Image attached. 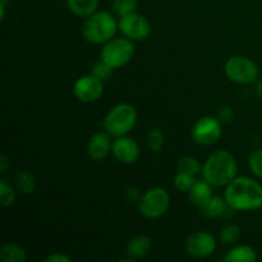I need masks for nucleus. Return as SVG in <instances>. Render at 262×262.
<instances>
[{"mask_svg":"<svg viewBox=\"0 0 262 262\" xmlns=\"http://www.w3.org/2000/svg\"><path fill=\"white\" fill-rule=\"evenodd\" d=\"M224 197L234 211H253L262 207V184L250 177H235L225 187Z\"/></svg>","mask_w":262,"mask_h":262,"instance_id":"1","label":"nucleus"},{"mask_svg":"<svg viewBox=\"0 0 262 262\" xmlns=\"http://www.w3.org/2000/svg\"><path fill=\"white\" fill-rule=\"evenodd\" d=\"M201 173L212 187H227L237 177V160L229 151L216 150L205 160Z\"/></svg>","mask_w":262,"mask_h":262,"instance_id":"2","label":"nucleus"},{"mask_svg":"<svg viewBox=\"0 0 262 262\" xmlns=\"http://www.w3.org/2000/svg\"><path fill=\"white\" fill-rule=\"evenodd\" d=\"M114 15V13L107 10H97L87 17L81 30L84 40L94 45H104L105 42L114 38L115 33L119 30L118 20Z\"/></svg>","mask_w":262,"mask_h":262,"instance_id":"3","label":"nucleus"},{"mask_svg":"<svg viewBox=\"0 0 262 262\" xmlns=\"http://www.w3.org/2000/svg\"><path fill=\"white\" fill-rule=\"evenodd\" d=\"M138 114L136 107L128 102H120L107 112L104 118V129L112 137L127 136L137 124Z\"/></svg>","mask_w":262,"mask_h":262,"instance_id":"4","label":"nucleus"},{"mask_svg":"<svg viewBox=\"0 0 262 262\" xmlns=\"http://www.w3.org/2000/svg\"><path fill=\"white\" fill-rule=\"evenodd\" d=\"M135 53V41L124 36V37H114L105 42L100 51V58L112 68L119 69L132 60Z\"/></svg>","mask_w":262,"mask_h":262,"instance_id":"5","label":"nucleus"},{"mask_svg":"<svg viewBox=\"0 0 262 262\" xmlns=\"http://www.w3.org/2000/svg\"><path fill=\"white\" fill-rule=\"evenodd\" d=\"M170 206V194L163 187L147 189L138 200V210L147 219H159L168 211Z\"/></svg>","mask_w":262,"mask_h":262,"instance_id":"6","label":"nucleus"},{"mask_svg":"<svg viewBox=\"0 0 262 262\" xmlns=\"http://www.w3.org/2000/svg\"><path fill=\"white\" fill-rule=\"evenodd\" d=\"M224 72L230 81L238 84H251L258 77L257 64L245 55H234L228 59Z\"/></svg>","mask_w":262,"mask_h":262,"instance_id":"7","label":"nucleus"},{"mask_svg":"<svg viewBox=\"0 0 262 262\" xmlns=\"http://www.w3.org/2000/svg\"><path fill=\"white\" fill-rule=\"evenodd\" d=\"M223 135L222 122L219 118L206 115L201 117L192 125V140L201 146H211L220 140Z\"/></svg>","mask_w":262,"mask_h":262,"instance_id":"8","label":"nucleus"},{"mask_svg":"<svg viewBox=\"0 0 262 262\" xmlns=\"http://www.w3.org/2000/svg\"><path fill=\"white\" fill-rule=\"evenodd\" d=\"M118 27L123 36L130 38L132 41L146 40L152 32V27L147 18L136 12L120 17L118 20Z\"/></svg>","mask_w":262,"mask_h":262,"instance_id":"9","label":"nucleus"},{"mask_svg":"<svg viewBox=\"0 0 262 262\" xmlns=\"http://www.w3.org/2000/svg\"><path fill=\"white\" fill-rule=\"evenodd\" d=\"M184 250L191 257L205 258L211 256L216 250V239L214 235L209 232L192 233L184 242Z\"/></svg>","mask_w":262,"mask_h":262,"instance_id":"10","label":"nucleus"},{"mask_svg":"<svg viewBox=\"0 0 262 262\" xmlns=\"http://www.w3.org/2000/svg\"><path fill=\"white\" fill-rule=\"evenodd\" d=\"M73 94L79 101L95 102L104 94V83L94 74H87L74 82Z\"/></svg>","mask_w":262,"mask_h":262,"instance_id":"11","label":"nucleus"},{"mask_svg":"<svg viewBox=\"0 0 262 262\" xmlns=\"http://www.w3.org/2000/svg\"><path fill=\"white\" fill-rule=\"evenodd\" d=\"M112 152L119 163L129 165L136 163L140 158V146L133 138L128 136H120L115 137V140L113 141Z\"/></svg>","mask_w":262,"mask_h":262,"instance_id":"12","label":"nucleus"},{"mask_svg":"<svg viewBox=\"0 0 262 262\" xmlns=\"http://www.w3.org/2000/svg\"><path fill=\"white\" fill-rule=\"evenodd\" d=\"M113 141L112 136L105 132H96L91 136L87 143V154L95 161H101L112 152Z\"/></svg>","mask_w":262,"mask_h":262,"instance_id":"13","label":"nucleus"},{"mask_svg":"<svg viewBox=\"0 0 262 262\" xmlns=\"http://www.w3.org/2000/svg\"><path fill=\"white\" fill-rule=\"evenodd\" d=\"M211 187V184H210L209 182L205 181V179L204 181H196L188 192L189 201H191L194 206L202 210L207 204H209L210 200L214 197Z\"/></svg>","mask_w":262,"mask_h":262,"instance_id":"14","label":"nucleus"},{"mask_svg":"<svg viewBox=\"0 0 262 262\" xmlns=\"http://www.w3.org/2000/svg\"><path fill=\"white\" fill-rule=\"evenodd\" d=\"M152 248V242L147 235H135L130 238L125 247V253L130 260H137V258L146 257L151 252Z\"/></svg>","mask_w":262,"mask_h":262,"instance_id":"15","label":"nucleus"},{"mask_svg":"<svg viewBox=\"0 0 262 262\" xmlns=\"http://www.w3.org/2000/svg\"><path fill=\"white\" fill-rule=\"evenodd\" d=\"M230 211H234L232 207L228 205L225 197L214 196L210 200L209 204L202 209V212L209 219H222V217H227Z\"/></svg>","mask_w":262,"mask_h":262,"instance_id":"16","label":"nucleus"},{"mask_svg":"<svg viewBox=\"0 0 262 262\" xmlns=\"http://www.w3.org/2000/svg\"><path fill=\"white\" fill-rule=\"evenodd\" d=\"M100 0H67V7L77 17L87 18L97 12Z\"/></svg>","mask_w":262,"mask_h":262,"instance_id":"17","label":"nucleus"},{"mask_svg":"<svg viewBox=\"0 0 262 262\" xmlns=\"http://www.w3.org/2000/svg\"><path fill=\"white\" fill-rule=\"evenodd\" d=\"M256 260H257L256 251L247 245L235 246L224 257V261L227 262H255Z\"/></svg>","mask_w":262,"mask_h":262,"instance_id":"18","label":"nucleus"},{"mask_svg":"<svg viewBox=\"0 0 262 262\" xmlns=\"http://www.w3.org/2000/svg\"><path fill=\"white\" fill-rule=\"evenodd\" d=\"M0 258L3 262H25L27 260L26 251L17 243H4L0 248Z\"/></svg>","mask_w":262,"mask_h":262,"instance_id":"19","label":"nucleus"},{"mask_svg":"<svg viewBox=\"0 0 262 262\" xmlns=\"http://www.w3.org/2000/svg\"><path fill=\"white\" fill-rule=\"evenodd\" d=\"M15 187L23 194H33L37 188L35 177L26 170H19L15 174Z\"/></svg>","mask_w":262,"mask_h":262,"instance_id":"20","label":"nucleus"},{"mask_svg":"<svg viewBox=\"0 0 262 262\" xmlns=\"http://www.w3.org/2000/svg\"><path fill=\"white\" fill-rule=\"evenodd\" d=\"M177 168H178V171H182V173L189 174V176L193 177L197 176L202 170V165L193 156H184V158H182L178 161Z\"/></svg>","mask_w":262,"mask_h":262,"instance_id":"21","label":"nucleus"},{"mask_svg":"<svg viewBox=\"0 0 262 262\" xmlns=\"http://www.w3.org/2000/svg\"><path fill=\"white\" fill-rule=\"evenodd\" d=\"M137 9V0H113L112 10L117 17H124Z\"/></svg>","mask_w":262,"mask_h":262,"instance_id":"22","label":"nucleus"},{"mask_svg":"<svg viewBox=\"0 0 262 262\" xmlns=\"http://www.w3.org/2000/svg\"><path fill=\"white\" fill-rule=\"evenodd\" d=\"M15 189L5 178L0 179V204L4 207L12 206L15 201Z\"/></svg>","mask_w":262,"mask_h":262,"instance_id":"23","label":"nucleus"},{"mask_svg":"<svg viewBox=\"0 0 262 262\" xmlns=\"http://www.w3.org/2000/svg\"><path fill=\"white\" fill-rule=\"evenodd\" d=\"M241 237V228L235 224H228L222 228L219 233V239L223 245H233Z\"/></svg>","mask_w":262,"mask_h":262,"instance_id":"24","label":"nucleus"},{"mask_svg":"<svg viewBox=\"0 0 262 262\" xmlns=\"http://www.w3.org/2000/svg\"><path fill=\"white\" fill-rule=\"evenodd\" d=\"M146 143L152 152H159L164 145V133L161 132V129L152 128L148 130L147 136H146Z\"/></svg>","mask_w":262,"mask_h":262,"instance_id":"25","label":"nucleus"},{"mask_svg":"<svg viewBox=\"0 0 262 262\" xmlns=\"http://www.w3.org/2000/svg\"><path fill=\"white\" fill-rule=\"evenodd\" d=\"M194 177L189 176V174L182 173V171H178V173L174 176L173 184L179 192H189V189L192 188V186L194 184Z\"/></svg>","mask_w":262,"mask_h":262,"instance_id":"26","label":"nucleus"},{"mask_svg":"<svg viewBox=\"0 0 262 262\" xmlns=\"http://www.w3.org/2000/svg\"><path fill=\"white\" fill-rule=\"evenodd\" d=\"M113 71H114V68H112V67H110L109 64L105 63L104 60H100L94 64V67H92L91 69V74H94L96 78H99L100 81L104 82L107 81V79L112 77Z\"/></svg>","mask_w":262,"mask_h":262,"instance_id":"27","label":"nucleus"},{"mask_svg":"<svg viewBox=\"0 0 262 262\" xmlns=\"http://www.w3.org/2000/svg\"><path fill=\"white\" fill-rule=\"evenodd\" d=\"M248 166L256 177L262 178V148H257L251 154L248 158Z\"/></svg>","mask_w":262,"mask_h":262,"instance_id":"28","label":"nucleus"},{"mask_svg":"<svg viewBox=\"0 0 262 262\" xmlns=\"http://www.w3.org/2000/svg\"><path fill=\"white\" fill-rule=\"evenodd\" d=\"M233 117H234V112L230 106L225 105V106H222L219 110H217V118L222 123H229L232 122Z\"/></svg>","mask_w":262,"mask_h":262,"instance_id":"29","label":"nucleus"},{"mask_svg":"<svg viewBox=\"0 0 262 262\" xmlns=\"http://www.w3.org/2000/svg\"><path fill=\"white\" fill-rule=\"evenodd\" d=\"M45 262H71V257L61 252H54L51 255H49L48 257L43 260Z\"/></svg>","mask_w":262,"mask_h":262,"instance_id":"30","label":"nucleus"},{"mask_svg":"<svg viewBox=\"0 0 262 262\" xmlns=\"http://www.w3.org/2000/svg\"><path fill=\"white\" fill-rule=\"evenodd\" d=\"M9 164L10 161L9 159H8V156L5 155V154H2V155H0V171L4 173V171L8 169V166H9Z\"/></svg>","mask_w":262,"mask_h":262,"instance_id":"31","label":"nucleus"},{"mask_svg":"<svg viewBox=\"0 0 262 262\" xmlns=\"http://www.w3.org/2000/svg\"><path fill=\"white\" fill-rule=\"evenodd\" d=\"M255 91H256V94H257V96L260 97V99H262V79H260V81L256 83Z\"/></svg>","mask_w":262,"mask_h":262,"instance_id":"32","label":"nucleus"},{"mask_svg":"<svg viewBox=\"0 0 262 262\" xmlns=\"http://www.w3.org/2000/svg\"><path fill=\"white\" fill-rule=\"evenodd\" d=\"M5 5H7V3L0 0V19L2 20L5 18Z\"/></svg>","mask_w":262,"mask_h":262,"instance_id":"33","label":"nucleus"},{"mask_svg":"<svg viewBox=\"0 0 262 262\" xmlns=\"http://www.w3.org/2000/svg\"><path fill=\"white\" fill-rule=\"evenodd\" d=\"M2 2H4V3H8V2H10V0H2Z\"/></svg>","mask_w":262,"mask_h":262,"instance_id":"34","label":"nucleus"}]
</instances>
